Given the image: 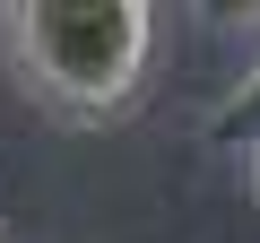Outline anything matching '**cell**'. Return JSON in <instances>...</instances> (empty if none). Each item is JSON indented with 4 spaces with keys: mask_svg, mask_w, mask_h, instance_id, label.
I'll use <instances>...</instances> for the list:
<instances>
[{
    "mask_svg": "<svg viewBox=\"0 0 260 243\" xmlns=\"http://www.w3.org/2000/svg\"><path fill=\"white\" fill-rule=\"evenodd\" d=\"M18 44V70L44 104L104 122L148 70V9L139 0H26L0 18Z\"/></svg>",
    "mask_w": 260,
    "mask_h": 243,
    "instance_id": "6da1fadb",
    "label": "cell"
},
{
    "mask_svg": "<svg viewBox=\"0 0 260 243\" xmlns=\"http://www.w3.org/2000/svg\"><path fill=\"white\" fill-rule=\"evenodd\" d=\"M208 139H217V148H251V157H260V70H251V78L208 113Z\"/></svg>",
    "mask_w": 260,
    "mask_h": 243,
    "instance_id": "7a4b0ae2",
    "label": "cell"
}]
</instances>
